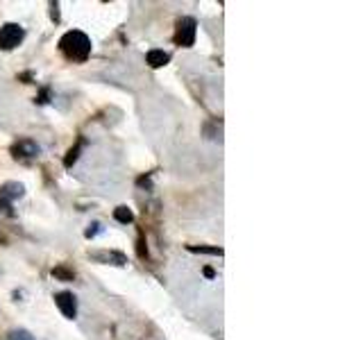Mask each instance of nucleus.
<instances>
[{"mask_svg":"<svg viewBox=\"0 0 363 340\" xmlns=\"http://www.w3.org/2000/svg\"><path fill=\"white\" fill-rule=\"evenodd\" d=\"M60 48L62 52L73 62H84L86 57L91 55V39L86 37L84 32L79 30H71L66 32L64 37L60 39Z\"/></svg>","mask_w":363,"mask_h":340,"instance_id":"nucleus-1","label":"nucleus"},{"mask_svg":"<svg viewBox=\"0 0 363 340\" xmlns=\"http://www.w3.org/2000/svg\"><path fill=\"white\" fill-rule=\"evenodd\" d=\"M196 32H198L196 18H191V16L179 18L177 28H175V43L184 45V48H191V45L196 43Z\"/></svg>","mask_w":363,"mask_h":340,"instance_id":"nucleus-2","label":"nucleus"},{"mask_svg":"<svg viewBox=\"0 0 363 340\" xmlns=\"http://www.w3.org/2000/svg\"><path fill=\"white\" fill-rule=\"evenodd\" d=\"M26 37V32L18 26V23H5L3 28H0V48L3 50H14L16 45L23 41Z\"/></svg>","mask_w":363,"mask_h":340,"instance_id":"nucleus-3","label":"nucleus"},{"mask_svg":"<svg viewBox=\"0 0 363 340\" xmlns=\"http://www.w3.org/2000/svg\"><path fill=\"white\" fill-rule=\"evenodd\" d=\"M55 304L60 306L62 315L68 317V320H73V317L77 315V302L73 298V293H57L55 295Z\"/></svg>","mask_w":363,"mask_h":340,"instance_id":"nucleus-4","label":"nucleus"},{"mask_svg":"<svg viewBox=\"0 0 363 340\" xmlns=\"http://www.w3.org/2000/svg\"><path fill=\"white\" fill-rule=\"evenodd\" d=\"M11 152H14V157L18 159H32V157H37L39 154V145L34 143V141H28V139H23L18 141L14 147H11Z\"/></svg>","mask_w":363,"mask_h":340,"instance_id":"nucleus-5","label":"nucleus"},{"mask_svg":"<svg viewBox=\"0 0 363 340\" xmlns=\"http://www.w3.org/2000/svg\"><path fill=\"white\" fill-rule=\"evenodd\" d=\"M0 196H3L5 200H9V202L21 200L23 196H26V186L18 184V181H5V184L0 186Z\"/></svg>","mask_w":363,"mask_h":340,"instance_id":"nucleus-6","label":"nucleus"},{"mask_svg":"<svg viewBox=\"0 0 363 340\" xmlns=\"http://www.w3.org/2000/svg\"><path fill=\"white\" fill-rule=\"evenodd\" d=\"M89 256L100 261V264H107V266L109 264L111 266H125V264H128V256L121 254V252H91Z\"/></svg>","mask_w":363,"mask_h":340,"instance_id":"nucleus-7","label":"nucleus"},{"mask_svg":"<svg viewBox=\"0 0 363 340\" xmlns=\"http://www.w3.org/2000/svg\"><path fill=\"white\" fill-rule=\"evenodd\" d=\"M145 60H147V64H150L152 68H162V66H166L170 62V55L164 52V50H150Z\"/></svg>","mask_w":363,"mask_h":340,"instance_id":"nucleus-8","label":"nucleus"},{"mask_svg":"<svg viewBox=\"0 0 363 340\" xmlns=\"http://www.w3.org/2000/svg\"><path fill=\"white\" fill-rule=\"evenodd\" d=\"M113 218H116L118 222H123V225H128V222L134 220V215H132V211L128 207H118L116 211H113Z\"/></svg>","mask_w":363,"mask_h":340,"instance_id":"nucleus-9","label":"nucleus"},{"mask_svg":"<svg viewBox=\"0 0 363 340\" xmlns=\"http://www.w3.org/2000/svg\"><path fill=\"white\" fill-rule=\"evenodd\" d=\"M9 340H34V336L26 332V329H16V332L9 334Z\"/></svg>","mask_w":363,"mask_h":340,"instance_id":"nucleus-10","label":"nucleus"},{"mask_svg":"<svg viewBox=\"0 0 363 340\" xmlns=\"http://www.w3.org/2000/svg\"><path fill=\"white\" fill-rule=\"evenodd\" d=\"M52 275H55V277H60V279H64V281H73V272H71V270H66V268H55V270H52Z\"/></svg>","mask_w":363,"mask_h":340,"instance_id":"nucleus-11","label":"nucleus"},{"mask_svg":"<svg viewBox=\"0 0 363 340\" xmlns=\"http://www.w3.org/2000/svg\"><path fill=\"white\" fill-rule=\"evenodd\" d=\"M191 252H204V254H223L220 247H191Z\"/></svg>","mask_w":363,"mask_h":340,"instance_id":"nucleus-12","label":"nucleus"},{"mask_svg":"<svg viewBox=\"0 0 363 340\" xmlns=\"http://www.w3.org/2000/svg\"><path fill=\"white\" fill-rule=\"evenodd\" d=\"M79 147H82V143H77L75 147H71V150H68V157H66V166H71L73 162H75V159H77V152H79Z\"/></svg>","mask_w":363,"mask_h":340,"instance_id":"nucleus-13","label":"nucleus"}]
</instances>
